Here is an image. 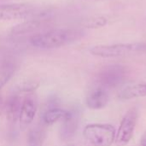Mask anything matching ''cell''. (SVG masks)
Instances as JSON below:
<instances>
[{"label": "cell", "instance_id": "1", "mask_svg": "<svg viewBox=\"0 0 146 146\" xmlns=\"http://www.w3.org/2000/svg\"><path fill=\"white\" fill-rule=\"evenodd\" d=\"M83 35L84 32L79 28H61L35 34L29 41L36 48L50 50L69 44L81 38Z\"/></svg>", "mask_w": 146, "mask_h": 146}, {"label": "cell", "instance_id": "2", "mask_svg": "<svg viewBox=\"0 0 146 146\" xmlns=\"http://www.w3.org/2000/svg\"><path fill=\"white\" fill-rule=\"evenodd\" d=\"M86 139L93 146H111L115 140V129L110 124H88L83 130Z\"/></svg>", "mask_w": 146, "mask_h": 146}, {"label": "cell", "instance_id": "3", "mask_svg": "<svg viewBox=\"0 0 146 146\" xmlns=\"http://www.w3.org/2000/svg\"><path fill=\"white\" fill-rule=\"evenodd\" d=\"M146 50V44L132 43V44H101L96 45L90 49L92 55L103 58L123 56L136 52Z\"/></svg>", "mask_w": 146, "mask_h": 146}, {"label": "cell", "instance_id": "4", "mask_svg": "<svg viewBox=\"0 0 146 146\" xmlns=\"http://www.w3.org/2000/svg\"><path fill=\"white\" fill-rule=\"evenodd\" d=\"M127 79V68L121 65H110L104 68L97 76L98 86L105 89L115 88Z\"/></svg>", "mask_w": 146, "mask_h": 146}, {"label": "cell", "instance_id": "5", "mask_svg": "<svg viewBox=\"0 0 146 146\" xmlns=\"http://www.w3.org/2000/svg\"><path fill=\"white\" fill-rule=\"evenodd\" d=\"M138 118L139 110L136 107H133L127 111L115 134V142L116 146H126L128 145L133 137Z\"/></svg>", "mask_w": 146, "mask_h": 146}, {"label": "cell", "instance_id": "6", "mask_svg": "<svg viewBox=\"0 0 146 146\" xmlns=\"http://www.w3.org/2000/svg\"><path fill=\"white\" fill-rule=\"evenodd\" d=\"M36 8L29 3H6L0 4V21L27 20L29 19Z\"/></svg>", "mask_w": 146, "mask_h": 146}, {"label": "cell", "instance_id": "7", "mask_svg": "<svg viewBox=\"0 0 146 146\" xmlns=\"http://www.w3.org/2000/svg\"><path fill=\"white\" fill-rule=\"evenodd\" d=\"M37 103L33 96H28L25 98L22 102L21 109L19 116L20 129L21 131L26 130L31 123L33 121L37 112Z\"/></svg>", "mask_w": 146, "mask_h": 146}, {"label": "cell", "instance_id": "8", "mask_svg": "<svg viewBox=\"0 0 146 146\" xmlns=\"http://www.w3.org/2000/svg\"><path fill=\"white\" fill-rule=\"evenodd\" d=\"M110 102L108 90L102 86H96L91 90L86 98V106L91 110H101L105 108Z\"/></svg>", "mask_w": 146, "mask_h": 146}, {"label": "cell", "instance_id": "9", "mask_svg": "<svg viewBox=\"0 0 146 146\" xmlns=\"http://www.w3.org/2000/svg\"><path fill=\"white\" fill-rule=\"evenodd\" d=\"M79 118L78 111H68V115L62 120L60 128V137L62 140H69L74 137L79 127Z\"/></svg>", "mask_w": 146, "mask_h": 146}, {"label": "cell", "instance_id": "10", "mask_svg": "<svg viewBox=\"0 0 146 146\" xmlns=\"http://www.w3.org/2000/svg\"><path fill=\"white\" fill-rule=\"evenodd\" d=\"M50 18H38V19H28L26 21L15 26L11 29L13 34H26L36 32L43 27L48 26L50 23Z\"/></svg>", "mask_w": 146, "mask_h": 146}, {"label": "cell", "instance_id": "11", "mask_svg": "<svg viewBox=\"0 0 146 146\" xmlns=\"http://www.w3.org/2000/svg\"><path fill=\"white\" fill-rule=\"evenodd\" d=\"M146 97V83H138L123 87L117 95L120 100H131Z\"/></svg>", "mask_w": 146, "mask_h": 146}, {"label": "cell", "instance_id": "12", "mask_svg": "<svg viewBox=\"0 0 146 146\" xmlns=\"http://www.w3.org/2000/svg\"><path fill=\"white\" fill-rule=\"evenodd\" d=\"M21 104L22 103L18 95H12L7 99L5 104V111L6 117L9 122L15 123L16 121L19 120Z\"/></svg>", "mask_w": 146, "mask_h": 146}, {"label": "cell", "instance_id": "13", "mask_svg": "<svg viewBox=\"0 0 146 146\" xmlns=\"http://www.w3.org/2000/svg\"><path fill=\"white\" fill-rule=\"evenodd\" d=\"M16 69V64L11 58H5L0 63V89L12 78Z\"/></svg>", "mask_w": 146, "mask_h": 146}, {"label": "cell", "instance_id": "14", "mask_svg": "<svg viewBox=\"0 0 146 146\" xmlns=\"http://www.w3.org/2000/svg\"><path fill=\"white\" fill-rule=\"evenodd\" d=\"M68 114V111L64 110L60 108H50L43 115L44 124L50 126L56 122L57 121L63 120Z\"/></svg>", "mask_w": 146, "mask_h": 146}, {"label": "cell", "instance_id": "15", "mask_svg": "<svg viewBox=\"0 0 146 146\" xmlns=\"http://www.w3.org/2000/svg\"><path fill=\"white\" fill-rule=\"evenodd\" d=\"M45 133L41 127L32 128L27 135V146H43Z\"/></svg>", "mask_w": 146, "mask_h": 146}, {"label": "cell", "instance_id": "16", "mask_svg": "<svg viewBox=\"0 0 146 146\" xmlns=\"http://www.w3.org/2000/svg\"><path fill=\"white\" fill-rule=\"evenodd\" d=\"M107 23V19L103 16H94L88 20H86L84 26L89 28H96L104 27Z\"/></svg>", "mask_w": 146, "mask_h": 146}, {"label": "cell", "instance_id": "17", "mask_svg": "<svg viewBox=\"0 0 146 146\" xmlns=\"http://www.w3.org/2000/svg\"><path fill=\"white\" fill-rule=\"evenodd\" d=\"M38 86V83H35L33 81H27L20 86V91L24 92H30L35 91Z\"/></svg>", "mask_w": 146, "mask_h": 146}, {"label": "cell", "instance_id": "18", "mask_svg": "<svg viewBox=\"0 0 146 146\" xmlns=\"http://www.w3.org/2000/svg\"><path fill=\"white\" fill-rule=\"evenodd\" d=\"M139 143H140V146H146V131L144 133V134L142 135Z\"/></svg>", "mask_w": 146, "mask_h": 146}, {"label": "cell", "instance_id": "19", "mask_svg": "<svg viewBox=\"0 0 146 146\" xmlns=\"http://www.w3.org/2000/svg\"><path fill=\"white\" fill-rule=\"evenodd\" d=\"M2 108H3V101H2V97H1V94H0V113L2 111Z\"/></svg>", "mask_w": 146, "mask_h": 146}, {"label": "cell", "instance_id": "20", "mask_svg": "<svg viewBox=\"0 0 146 146\" xmlns=\"http://www.w3.org/2000/svg\"><path fill=\"white\" fill-rule=\"evenodd\" d=\"M64 146H75L74 145H73V144H68V145H66Z\"/></svg>", "mask_w": 146, "mask_h": 146}]
</instances>
